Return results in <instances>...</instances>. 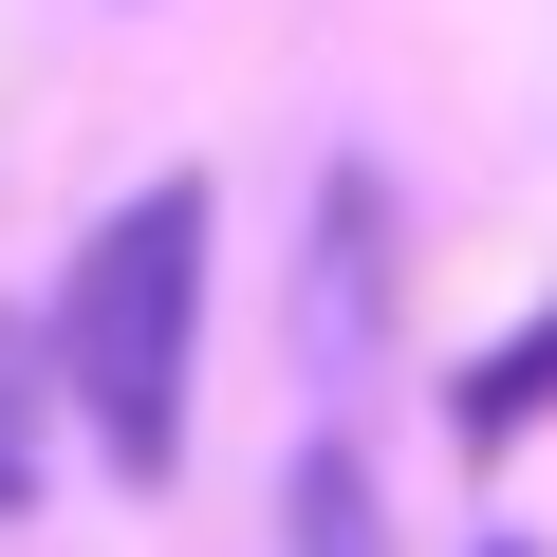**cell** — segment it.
<instances>
[{"mask_svg": "<svg viewBox=\"0 0 557 557\" xmlns=\"http://www.w3.org/2000/svg\"><path fill=\"white\" fill-rule=\"evenodd\" d=\"M186 354H205V186L168 168L57 278V391L94 409V465L112 483H168L186 465Z\"/></svg>", "mask_w": 557, "mask_h": 557, "instance_id": "cell-1", "label": "cell"}, {"mask_svg": "<svg viewBox=\"0 0 557 557\" xmlns=\"http://www.w3.org/2000/svg\"><path fill=\"white\" fill-rule=\"evenodd\" d=\"M539 409H557V317H539V335H502V354L465 372V446H520Z\"/></svg>", "mask_w": 557, "mask_h": 557, "instance_id": "cell-2", "label": "cell"}, {"mask_svg": "<svg viewBox=\"0 0 557 557\" xmlns=\"http://www.w3.org/2000/svg\"><path fill=\"white\" fill-rule=\"evenodd\" d=\"M38 502V335H0V520Z\"/></svg>", "mask_w": 557, "mask_h": 557, "instance_id": "cell-3", "label": "cell"}, {"mask_svg": "<svg viewBox=\"0 0 557 557\" xmlns=\"http://www.w3.org/2000/svg\"><path fill=\"white\" fill-rule=\"evenodd\" d=\"M298 539H317V557H372V502H354V446H317V465H298Z\"/></svg>", "mask_w": 557, "mask_h": 557, "instance_id": "cell-4", "label": "cell"}, {"mask_svg": "<svg viewBox=\"0 0 557 557\" xmlns=\"http://www.w3.org/2000/svg\"><path fill=\"white\" fill-rule=\"evenodd\" d=\"M502 557H520V539H502Z\"/></svg>", "mask_w": 557, "mask_h": 557, "instance_id": "cell-5", "label": "cell"}]
</instances>
